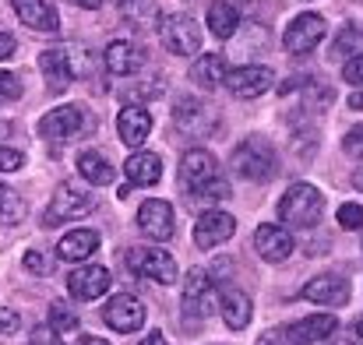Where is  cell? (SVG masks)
Masks as SVG:
<instances>
[{
	"label": "cell",
	"instance_id": "6da1fadb",
	"mask_svg": "<svg viewBox=\"0 0 363 345\" xmlns=\"http://www.w3.org/2000/svg\"><path fill=\"white\" fill-rule=\"evenodd\" d=\"M180 183L191 198H205V201H223L230 194V187L219 180V166L216 155H208L205 148H191L180 159Z\"/></svg>",
	"mask_w": 363,
	"mask_h": 345
},
{
	"label": "cell",
	"instance_id": "7a4b0ae2",
	"mask_svg": "<svg viewBox=\"0 0 363 345\" xmlns=\"http://www.w3.org/2000/svg\"><path fill=\"white\" fill-rule=\"evenodd\" d=\"M321 212H325V198L311 183H293L282 194V201H279V219L289 222V226H303L307 230V226H314L321 219Z\"/></svg>",
	"mask_w": 363,
	"mask_h": 345
},
{
	"label": "cell",
	"instance_id": "3957f363",
	"mask_svg": "<svg viewBox=\"0 0 363 345\" xmlns=\"http://www.w3.org/2000/svg\"><path fill=\"white\" fill-rule=\"evenodd\" d=\"M233 169H237V176L250 180V183H268L275 176V152H272V145L261 141V137L240 141L237 152H233Z\"/></svg>",
	"mask_w": 363,
	"mask_h": 345
},
{
	"label": "cell",
	"instance_id": "277c9868",
	"mask_svg": "<svg viewBox=\"0 0 363 345\" xmlns=\"http://www.w3.org/2000/svg\"><path fill=\"white\" fill-rule=\"evenodd\" d=\"M127 264L141 278H152L159 285H177V261L162 247H130L127 250Z\"/></svg>",
	"mask_w": 363,
	"mask_h": 345
},
{
	"label": "cell",
	"instance_id": "5b68a950",
	"mask_svg": "<svg viewBox=\"0 0 363 345\" xmlns=\"http://www.w3.org/2000/svg\"><path fill=\"white\" fill-rule=\"evenodd\" d=\"M159 39H162V46H166L169 53H177V57H194V53L201 50V28H198V21L187 18V14H166V18L159 21Z\"/></svg>",
	"mask_w": 363,
	"mask_h": 345
},
{
	"label": "cell",
	"instance_id": "8992f818",
	"mask_svg": "<svg viewBox=\"0 0 363 345\" xmlns=\"http://www.w3.org/2000/svg\"><path fill=\"white\" fill-rule=\"evenodd\" d=\"M92 208H96L92 191H89L85 183L67 180V183H60V187H57V194H53V201H50V212H46V222L53 226V222L82 219V215H89Z\"/></svg>",
	"mask_w": 363,
	"mask_h": 345
},
{
	"label": "cell",
	"instance_id": "52a82bcc",
	"mask_svg": "<svg viewBox=\"0 0 363 345\" xmlns=\"http://www.w3.org/2000/svg\"><path fill=\"white\" fill-rule=\"evenodd\" d=\"M325 39V18L321 14H296L293 21H289V28H286V35H282V43H286V50L289 53H311V50H318V43Z\"/></svg>",
	"mask_w": 363,
	"mask_h": 345
},
{
	"label": "cell",
	"instance_id": "ba28073f",
	"mask_svg": "<svg viewBox=\"0 0 363 345\" xmlns=\"http://www.w3.org/2000/svg\"><path fill=\"white\" fill-rule=\"evenodd\" d=\"M138 226H141V232H145L148 239H159V243L173 239V232H177L173 205L162 201V198H148V201L138 208Z\"/></svg>",
	"mask_w": 363,
	"mask_h": 345
},
{
	"label": "cell",
	"instance_id": "9c48e42d",
	"mask_svg": "<svg viewBox=\"0 0 363 345\" xmlns=\"http://www.w3.org/2000/svg\"><path fill=\"white\" fill-rule=\"evenodd\" d=\"M272 85H275V74H272V67H261V64L237 67V71H230V78H226V89H230L233 99H257V96H264Z\"/></svg>",
	"mask_w": 363,
	"mask_h": 345
},
{
	"label": "cell",
	"instance_id": "30bf717a",
	"mask_svg": "<svg viewBox=\"0 0 363 345\" xmlns=\"http://www.w3.org/2000/svg\"><path fill=\"white\" fill-rule=\"evenodd\" d=\"M103 321H106L113 332L130 335V332L145 328V303H141L138 296H130V293H121V296H113V300L106 303Z\"/></svg>",
	"mask_w": 363,
	"mask_h": 345
},
{
	"label": "cell",
	"instance_id": "8fae6325",
	"mask_svg": "<svg viewBox=\"0 0 363 345\" xmlns=\"http://www.w3.org/2000/svg\"><path fill=\"white\" fill-rule=\"evenodd\" d=\"M106 289H110V271H106L103 264H82V268H74V271L67 275V293H71L74 300L92 303V300H99Z\"/></svg>",
	"mask_w": 363,
	"mask_h": 345
},
{
	"label": "cell",
	"instance_id": "7c38bea8",
	"mask_svg": "<svg viewBox=\"0 0 363 345\" xmlns=\"http://www.w3.org/2000/svg\"><path fill=\"white\" fill-rule=\"evenodd\" d=\"M173 123L180 134L187 137H205L216 130V113L205 106V103H194V99H180L177 110H173Z\"/></svg>",
	"mask_w": 363,
	"mask_h": 345
},
{
	"label": "cell",
	"instance_id": "4fadbf2b",
	"mask_svg": "<svg viewBox=\"0 0 363 345\" xmlns=\"http://www.w3.org/2000/svg\"><path fill=\"white\" fill-rule=\"evenodd\" d=\"M39 71H43V78H46V85H50L53 92L67 89V85L82 74V71L74 67L71 50H43V53H39Z\"/></svg>",
	"mask_w": 363,
	"mask_h": 345
},
{
	"label": "cell",
	"instance_id": "5bb4252c",
	"mask_svg": "<svg viewBox=\"0 0 363 345\" xmlns=\"http://www.w3.org/2000/svg\"><path fill=\"white\" fill-rule=\"evenodd\" d=\"M82 127H85L82 106H57V110H50V113L39 120V134L46 141H64V137L78 134Z\"/></svg>",
	"mask_w": 363,
	"mask_h": 345
},
{
	"label": "cell",
	"instance_id": "9a60e30c",
	"mask_svg": "<svg viewBox=\"0 0 363 345\" xmlns=\"http://www.w3.org/2000/svg\"><path fill=\"white\" fill-rule=\"evenodd\" d=\"M233 232H237V219L233 215H226V212H205L198 219V226H194V243L201 250H212V247L233 239Z\"/></svg>",
	"mask_w": 363,
	"mask_h": 345
},
{
	"label": "cell",
	"instance_id": "2e32d148",
	"mask_svg": "<svg viewBox=\"0 0 363 345\" xmlns=\"http://www.w3.org/2000/svg\"><path fill=\"white\" fill-rule=\"evenodd\" d=\"M303 300L321 303V307H342L350 303V282L342 275H318L303 285Z\"/></svg>",
	"mask_w": 363,
	"mask_h": 345
},
{
	"label": "cell",
	"instance_id": "e0dca14e",
	"mask_svg": "<svg viewBox=\"0 0 363 345\" xmlns=\"http://www.w3.org/2000/svg\"><path fill=\"white\" fill-rule=\"evenodd\" d=\"M254 247H257V254H261L268 264H279V261H286V257L296 250V239L289 236V230H282V226H257Z\"/></svg>",
	"mask_w": 363,
	"mask_h": 345
},
{
	"label": "cell",
	"instance_id": "ac0fdd59",
	"mask_svg": "<svg viewBox=\"0 0 363 345\" xmlns=\"http://www.w3.org/2000/svg\"><path fill=\"white\" fill-rule=\"evenodd\" d=\"M14 11H18L21 25H28L35 32H46V35L60 32V18H57V7L50 0H14Z\"/></svg>",
	"mask_w": 363,
	"mask_h": 345
},
{
	"label": "cell",
	"instance_id": "d6986e66",
	"mask_svg": "<svg viewBox=\"0 0 363 345\" xmlns=\"http://www.w3.org/2000/svg\"><path fill=\"white\" fill-rule=\"evenodd\" d=\"M208 300H212V275L205 268H191L184 278V310L187 317L208 314Z\"/></svg>",
	"mask_w": 363,
	"mask_h": 345
},
{
	"label": "cell",
	"instance_id": "ffe728a7",
	"mask_svg": "<svg viewBox=\"0 0 363 345\" xmlns=\"http://www.w3.org/2000/svg\"><path fill=\"white\" fill-rule=\"evenodd\" d=\"M335 328H339V321H335L332 314H311V317H303V321L289 324V328H286V339H289L293 345L325 342Z\"/></svg>",
	"mask_w": 363,
	"mask_h": 345
},
{
	"label": "cell",
	"instance_id": "44dd1931",
	"mask_svg": "<svg viewBox=\"0 0 363 345\" xmlns=\"http://www.w3.org/2000/svg\"><path fill=\"white\" fill-rule=\"evenodd\" d=\"M103 60H106V71L110 74H138L141 67H145V53L130 43V39H117V43H110L106 46V53H103Z\"/></svg>",
	"mask_w": 363,
	"mask_h": 345
},
{
	"label": "cell",
	"instance_id": "7402d4cb",
	"mask_svg": "<svg viewBox=\"0 0 363 345\" xmlns=\"http://www.w3.org/2000/svg\"><path fill=\"white\" fill-rule=\"evenodd\" d=\"M226 78H230V64H226L223 53H205V57H198V60L191 64V81H194L198 89H205V92L226 85Z\"/></svg>",
	"mask_w": 363,
	"mask_h": 345
},
{
	"label": "cell",
	"instance_id": "603a6c76",
	"mask_svg": "<svg viewBox=\"0 0 363 345\" xmlns=\"http://www.w3.org/2000/svg\"><path fill=\"white\" fill-rule=\"evenodd\" d=\"M123 173H127V183L134 187H155L162 180V159L155 152H134L123 162Z\"/></svg>",
	"mask_w": 363,
	"mask_h": 345
},
{
	"label": "cell",
	"instance_id": "cb8c5ba5",
	"mask_svg": "<svg viewBox=\"0 0 363 345\" xmlns=\"http://www.w3.org/2000/svg\"><path fill=\"white\" fill-rule=\"evenodd\" d=\"M117 130H121L123 145L138 148V145H145V141H148L152 113H148L145 106H127V110H121V116H117Z\"/></svg>",
	"mask_w": 363,
	"mask_h": 345
},
{
	"label": "cell",
	"instance_id": "d4e9b609",
	"mask_svg": "<svg viewBox=\"0 0 363 345\" xmlns=\"http://www.w3.org/2000/svg\"><path fill=\"white\" fill-rule=\"evenodd\" d=\"M99 250V232L96 230H71L64 232V239L57 243V257L60 261H85Z\"/></svg>",
	"mask_w": 363,
	"mask_h": 345
},
{
	"label": "cell",
	"instance_id": "484cf974",
	"mask_svg": "<svg viewBox=\"0 0 363 345\" xmlns=\"http://www.w3.org/2000/svg\"><path fill=\"white\" fill-rule=\"evenodd\" d=\"M219 310H223V321L233 328V332H243L250 324V296L243 289H223L219 293Z\"/></svg>",
	"mask_w": 363,
	"mask_h": 345
},
{
	"label": "cell",
	"instance_id": "4316f807",
	"mask_svg": "<svg viewBox=\"0 0 363 345\" xmlns=\"http://www.w3.org/2000/svg\"><path fill=\"white\" fill-rule=\"evenodd\" d=\"M78 173L92 183V187H110L117 180V169L99 155V152H82L78 155Z\"/></svg>",
	"mask_w": 363,
	"mask_h": 345
},
{
	"label": "cell",
	"instance_id": "83f0119b",
	"mask_svg": "<svg viewBox=\"0 0 363 345\" xmlns=\"http://www.w3.org/2000/svg\"><path fill=\"white\" fill-rule=\"evenodd\" d=\"M237 25H240V14L230 0H216L208 7V28L216 39H233L237 35Z\"/></svg>",
	"mask_w": 363,
	"mask_h": 345
},
{
	"label": "cell",
	"instance_id": "f1b7e54d",
	"mask_svg": "<svg viewBox=\"0 0 363 345\" xmlns=\"http://www.w3.org/2000/svg\"><path fill=\"white\" fill-rule=\"evenodd\" d=\"M21 219H25V205H21V198L0 183V226H18Z\"/></svg>",
	"mask_w": 363,
	"mask_h": 345
},
{
	"label": "cell",
	"instance_id": "f546056e",
	"mask_svg": "<svg viewBox=\"0 0 363 345\" xmlns=\"http://www.w3.org/2000/svg\"><path fill=\"white\" fill-rule=\"evenodd\" d=\"M360 46H363V32L350 25V28H342V32H339V39H335L332 53H335V57H342V53H346V57H357V53H360Z\"/></svg>",
	"mask_w": 363,
	"mask_h": 345
},
{
	"label": "cell",
	"instance_id": "4dcf8cb0",
	"mask_svg": "<svg viewBox=\"0 0 363 345\" xmlns=\"http://www.w3.org/2000/svg\"><path fill=\"white\" fill-rule=\"evenodd\" d=\"M339 226H342V230H360L363 226V205H353V201L342 205V208H339Z\"/></svg>",
	"mask_w": 363,
	"mask_h": 345
},
{
	"label": "cell",
	"instance_id": "1f68e13d",
	"mask_svg": "<svg viewBox=\"0 0 363 345\" xmlns=\"http://www.w3.org/2000/svg\"><path fill=\"white\" fill-rule=\"evenodd\" d=\"M50 321H53V328H57V332H74V328H78V317H74V314H67L60 303H53V307H50Z\"/></svg>",
	"mask_w": 363,
	"mask_h": 345
},
{
	"label": "cell",
	"instance_id": "d6a6232c",
	"mask_svg": "<svg viewBox=\"0 0 363 345\" xmlns=\"http://www.w3.org/2000/svg\"><path fill=\"white\" fill-rule=\"evenodd\" d=\"M25 166V155L14 152V148H0V173H14Z\"/></svg>",
	"mask_w": 363,
	"mask_h": 345
},
{
	"label": "cell",
	"instance_id": "836d02e7",
	"mask_svg": "<svg viewBox=\"0 0 363 345\" xmlns=\"http://www.w3.org/2000/svg\"><path fill=\"white\" fill-rule=\"evenodd\" d=\"M21 96V85H18V78L11 74V71H0V99L7 103V99H18Z\"/></svg>",
	"mask_w": 363,
	"mask_h": 345
},
{
	"label": "cell",
	"instance_id": "e575fe53",
	"mask_svg": "<svg viewBox=\"0 0 363 345\" xmlns=\"http://www.w3.org/2000/svg\"><path fill=\"white\" fill-rule=\"evenodd\" d=\"M342 74H346V81H350V85L363 89V53H357V57L342 67Z\"/></svg>",
	"mask_w": 363,
	"mask_h": 345
},
{
	"label": "cell",
	"instance_id": "d590c367",
	"mask_svg": "<svg viewBox=\"0 0 363 345\" xmlns=\"http://www.w3.org/2000/svg\"><path fill=\"white\" fill-rule=\"evenodd\" d=\"M342 148H346V152H350L353 159H360V162H363V127H353V130L346 134Z\"/></svg>",
	"mask_w": 363,
	"mask_h": 345
},
{
	"label": "cell",
	"instance_id": "8d00e7d4",
	"mask_svg": "<svg viewBox=\"0 0 363 345\" xmlns=\"http://www.w3.org/2000/svg\"><path fill=\"white\" fill-rule=\"evenodd\" d=\"M32 345H60L57 328H53V324H39V328L32 332Z\"/></svg>",
	"mask_w": 363,
	"mask_h": 345
},
{
	"label": "cell",
	"instance_id": "74e56055",
	"mask_svg": "<svg viewBox=\"0 0 363 345\" xmlns=\"http://www.w3.org/2000/svg\"><path fill=\"white\" fill-rule=\"evenodd\" d=\"M18 324H21L18 310H0V335H14Z\"/></svg>",
	"mask_w": 363,
	"mask_h": 345
},
{
	"label": "cell",
	"instance_id": "f35d334b",
	"mask_svg": "<svg viewBox=\"0 0 363 345\" xmlns=\"http://www.w3.org/2000/svg\"><path fill=\"white\" fill-rule=\"evenodd\" d=\"M25 268H28V271H39V275H43V271H46V257H43L39 250H28V254H25Z\"/></svg>",
	"mask_w": 363,
	"mask_h": 345
},
{
	"label": "cell",
	"instance_id": "ab89813d",
	"mask_svg": "<svg viewBox=\"0 0 363 345\" xmlns=\"http://www.w3.org/2000/svg\"><path fill=\"white\" fill-rule=\"evenodd\" d=\"M14 50H18L14 35H11V32H0V60H7V57H11Z\"/></svg>",
	"mask_w": 363,
	"mask_h": 345
},
{
	"label": "cell",
	"instance_id": "60d3db41",
	"mask_svg": "<svg viewBox=\"0 0 363 345\" xmlns=\"http://www.w3.org/2000/svg\"><path fill=\"white\" fill-rule=\"evenodd\" d=\"M300 81H303V78H286V81L279 85V96H289V92H296V89H300Z\"/></svg>",
	"mask_w": 363,
	"mask_h": 345
},
{
	"label": "cell",
	"instance_id": "b9f144b4",
	"mask_svg": "<svg viewBox=\"0 0 363 345\" xmlns=\"http://www.w3.org/2000/svg\"><path fill=\"white\" fill-rule=\"evenodd\" d=\"M141 345H166V339H162V332H152V335H148Z\"/></svg>",
	"mask_w": 363,
	"mask_h": 345
},
{
	"label": "cell",
	"instance_id": "7bdbcfd3",
	"mask_svg": "<svg viewBox=\"0 0 363 345\" xmlns=\"http://www.w3.org/2000/svg\"><path fill=\"white\" fill-rule=\"evenodd\" d=\"M350 110H363V92H353V96H350Z\"/></svg>",
	"mask_w": 363,
	"mask_h": 345
},
{
	"label": "cell",
	"instance_id": "ee69618b",
	"mask_svg": "<svg viewBox=\"0 0 363 345\" xmlns=\"http://www.w3.org/2000/svg\"><path fill=\"white\" fill-rule=\"evenodd\" d=\"M74 4H78V7H92V11L99 7V0H74Z\"/></svg>",
	"mask_w": 363,
	"mask_h": 345
},
{
	"label": "cell",
	"instance_id": "f6af8a7d",
	"mask_svg": "<svg viewBox=\"0 0 363 345\" xmlns=\"http://www.w3.org/2000/svg\"><path fill=\"white\" fill-rule=\"evenodd\" d=\"M82 345H110V342H103V339H96V335H89V339H85V342Z\"/></svg>",
	"mask_w": 363,
	"mask_h": 345
},
{
	"label": "cell",
	"instance_id": "bcb514c9",
	"mask_svg": "<svg viewBox=\"0 0 363 345\" xmlns=\"http://www.w3.org/2000/svg\"><path fill=\"white\" fill-rule=\"evenodd\" d=\"M353 183H357V187H360V191H363V169H360V173H357V176H353Z\"/></svg>",
	"mask_w": 363,
	"mask_h": 345
},
{
	"label": "cell",
	"instance_id": "7dc6e473",
	"mask_svg": "<svg viewBox=\"0 0 363 345\" xmlns=\"http://www.w3.org/2000/svg\"><path fill=\"white\" fill-rule=\"evenodd\" d=\"M357 335H360V342H363V321H357Z\"/></svg>",
	"mask_w": 363,
	"mask_h": 345
}]
</instances>
